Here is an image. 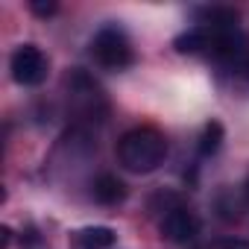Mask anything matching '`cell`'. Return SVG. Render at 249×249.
Listing matches in <instances>:
<instances>
[{
    "label": "cell",
    "instance_id": "5",
    "mask_svg": "<svg viewBox=\"0 0 249 249\" xmlns=\"http://www.w3.org/2000/svg\"><path fill=\"white\" fill-rule=\"evenodd\" d=\"M9 71H12V79L24 88H36L47 79L50 73V59L44 56V50L38 44H18L9 56Z\"/></svg>",
    "mask_w": 249,
    "mask_h": 249
},
{
    "label": "cell",
    "instance_id": "6",
    "mask_svg": "<svg viewBox=\"0 0 249 249\" xmlns=\"http://www.w3.org/2000/svg\"><path fill=\"white\" fill-rule=\"evenodd\" d=\"M114 243L117 231L111 226H82L68 237V249H111Z\"/></svg>",
    "mask_w": 249,
    "mask_h": 249
},
{
    "label": "cell",
    "instance_id": "9",
    "mask_svg": "<svg viewBox=\"0 0 249 249\" xmlns=\"http://www.w3.org/2000/svg\"><path fill=\"white\" fill-rule=\"evenodd\" d=\"M214 249H249V237L240 234H223L214 240Z\"/></svg>",
    "mask_w": 249,
    "mask_h": 249
},
{
    "label": "cell",
    "instance_id": "7",
    "mask_svg": "<svg viewBox=\"0 0 249 249\" xmlns=\"http://www.w3.org/2000/svg\"><path fill=\"white\" fill-rule=\"evenodd\" d=\"M91 194H94V199L100 202V205H120L123 199H126V185H123L114 173H100L97 179H94V188H91Z\"/></svg>",
    "mask_w": 249,
    "mask_h": 249
},
{
    "label": "cell",
    "instance_id": "2",
    "mask_svg": "<svg viewBox=\"0 0 249 249\" xmlns=\"http://www.w3.org/2000/svg\"><path fill=\"white\" fill-rule=\"evenodd\" d=\"M153 202H161V208H159V214H161V217H159V231H161L164 240L185 246V243H191V240L199 234L202 223H199L196 211H194L179 194L161 191Z\"/></svg>",
    "mask_w": 249,
    "mask_h": 249
},
{
    "label": "cell",
    "instance_id": "1",
    "mask_svg": "<svg viewBox=\"0 0 249 249\" xmlns=\"http://www.w3.org/2000/svg\"><path fill=\"white\" fill-rule=\"evenodd\" d=\"M114 156H117V164L123 170L147 176V173H153V170H159L164 164V159H167V138L156 126H135V129L123 132L117 138Z\"/></svg>",
    "mask_w": 249,
    "mask_h": 249
},
{
    "label": "cell",
    "instance_id": "11",
    "mask_svg": "<svg viewBox=\"0 0 249 249\" xmlns=\"http://www.w3.org/2000/svg\"><path fill=\"white\" fill-rule=\"evenodd\" d=\"M243 196H246V202H249V176H246V182H243Z\"/></svg>",
    "mask_w": 249,
    "mask_h": 249
},
{
    "label": "cell",
    "instance_id": "8",
    "mask_svg": "<svg viewBox=\"0 0 249 249\" xmlns=\"http://www.w3.org/2000/svg\"><path fill=\"white\" fill-rule=\"evenodd\" d=\"M223 138H226V132H223V123H217V120H208L205 126H202V132H199V156H214L220 147H223Z\"/></svg>",
    "mask_w": 249,
    "mask_h": 249
},
{
    "label": "cell",
    "instance_id": "4",
    "mask_svg": "<svg viewBox=\"0 0 249 249\" xmlns=\"http://www.w3.org/2000/svg\"><path fill=\"white\" fill-rule=\"evenodd\" d=\"M65 85L71 88V111L79 117V120H103L108 106H106V97H103V88L79 68H73L65 79Z\"/></svg>",
    "mask_w": 249,
    "mask_h": 249
},
{
    "label": "cell",
    "instance_id": "3",
    "mask_svg": "<svg viewBox=\"0 0 249 249\" xmlns=\"http://www.w3.org/2000/svg\"><path fill=\"white\" fill-rule=\"evenodd\" d=\"M91 56L106 71H123V68H129L135 62L132 41L120 27H103L91 38Z\"/></svg>",
    "mask_w": 249,
    "mask_h": 249
},
{
    "label": "cell",
    "instance_id": "10",
    "mask_svg": "<svg viewBox=\"0 0 249 249\" xmlns=\"http://www.w3.org/2000/svg\"><path fill=\"white\" fill-rule=\"evenodd\" d=\"M30 9H33L36 15H41V18H50V15H56L59 3H53V0H50V3H41V0H33V3H30Z\"/></svg>",
    "mask_w": 249,
    "mask_h": 249
}]
</instances>
